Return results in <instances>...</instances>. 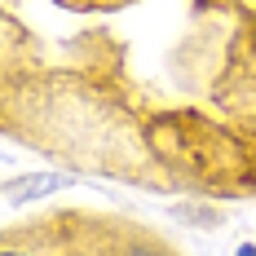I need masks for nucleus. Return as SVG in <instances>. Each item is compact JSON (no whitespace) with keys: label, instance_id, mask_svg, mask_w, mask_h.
<instances>
[{"label":"nucleus","instance_id":"f257e3e1","mask_svg":"<svg viewBox=\"0 0 256 256\" xmlns=\"http://www.w3.org/2000/svg\"><path fill=\"white\" fill-rule=\"evenodd\" d=\"M58 186H66V177H58V172H40V177H26V181H9V190H4V204H18L26 194H49Z\"/></svg>","mask_w":256,"mask_h":256},{"label":"nucleus","instance_id":"f03ea898","mask_svg":"<svg viewBox=\"0 0 256 256\" xmlns=\"http://www.w3.org/2000/svg\"><path fill=\"white\" fill-rule=\"evenodd\" d=\"M128 256H164V252H146V248H132Z\"/></svg>","mask_w":256,"mask_h":256},{"label":"nucleus","instance_id":"7ed1b4c3","mask_svg":"<svg viewBox=\"0 0 256 256\" xmlns=\"http://www.w3.org/2000/svg\"><path fill=\"white\" fill-rule=\"evenodd\" d=\"M238 256H256V248H252V243H243V248H238Z\"/></svg>","mask_w":256,"mask_h":256},{"label":"nucleus","instance_id":"20e7f679","mask_svg":"<svg viewBox=\"0 0 256 256\" xmlns=\"http://www.w3.org/2000/svg\"><path fill=\"white\" fill-rule=\"evenodd\" d=\"M4 256H26V252H4Z\"/></svg>","mask_w":256,"mask_h":256}]
</instances>
